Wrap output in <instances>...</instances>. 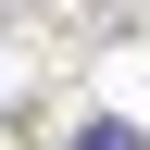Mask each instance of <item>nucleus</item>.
Here are the masks:
<instances>
[{
  "label": "nucleus",
  "mask_w": 150,
  "mask_h": 150,
  "mask_svg": "<svg viewBox=\"0 0 150 150\" xmlns=\"http://www.w3.org/2000/svg\"><path fill=\"white\" fill-rule=\"evenodd\" d=\"M75 150H138V125H88V138H75Z\"/></svg>",
  "instance_id": "f257e3e1"
}]
</instances>
